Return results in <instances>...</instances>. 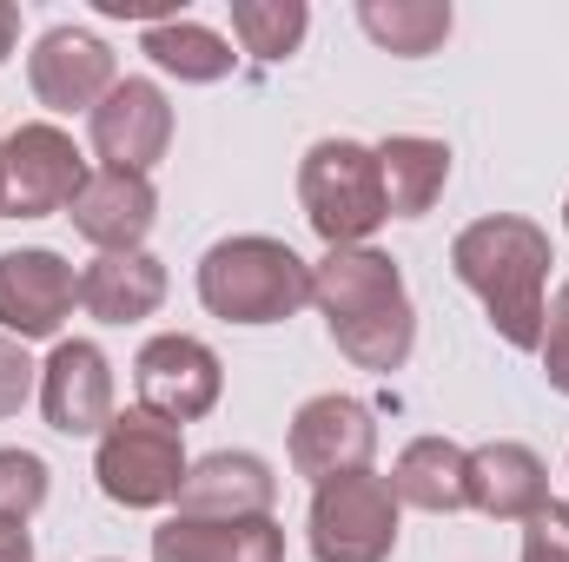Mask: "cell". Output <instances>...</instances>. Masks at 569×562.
Here are the masks:
<instances>
[{"instance_id":"44dd1931","label":"cell","mask_w":569,"mask_h":562,"mask_svg":"<svg viewBox=\"0 0 569 562\" xmlns=\"http://www.w3.org/2000/svg\"><path fill=\"white\" fill-rule=\"evenodd\" d=\"M450 0H358V27L398 53V60H425L450 40Z\"/></svg>"},{"instance_id":"9c48e42d","label":"cell","mask_w":569,"mask_h":562,"mask_svg":"<svg viewBox=\"0 0 569 562\" xmlns=\"http://www.w3.org/2000/svg\"><path fill=\"white\" fill-rule=\"evenodd\" d=\"M371 450H378L371 404H358L345 391H325V398L298 404V418H291V470L298 476H311V483L358 476V470H371Z\"/></svg>"},{"instance_id":"ba28073f","label":"cell","mask_w":569,"mask_h":562,"mask_svg":"<svg viewBox=\"0 0 569 562\" xmlns=\"http://www.w3.org/2000/svg\"><path fill=\"white\" fill-rule=\"evenodd\" d=\"M133 391H140V411H152L159 423H199L219 391H226V371L212 358V344L186 338V331H166V338H146L140 358H133Z\"/></svg>"},{"instance_id":"8fae6325","label":"cell","mask_w":569,"mask_h":562,"mask_svg":"<svg viewBox=\"0 0 569 562\" xmlns=\"http://www.w3.org/2000/svg\"><path fill=\"white\" fill-rule=\"evenodd\" d=\"M80 304V279L60 252L27 245V252H0V331L33 344V338H60V324Z\"/></svg>"},{"instance_id":"d4e9b609","label":"cell","mask_w":569,"mask_h":562,"mask_svg":"<svg viewBox=\"0 0 569 562\" xmlns=\"http://www.w3.org/2000/svg\"><path fill=\"white\" fill-rule=\"evenodd\" d=\"M40 391V364L27 358V344L20 338H7L0 331V418H13V411H27V398Z\"/></svg>"},{"instance_id":"7402d4cb","label":"cell","mask_w":569,"mask_h":562,"mask_svg":"<svg viewBox=\"0 0 569 562\" xmlns=\"http://www.w3.org/2000/svg\"><path fill=\"white\" fill-rule=\"evenodd\" d=\"M140 47L152 53V67H159V73H172V80H186V87H212V80H226V73H232V60H239V53H232L212 27H199V20L146 27Z\"/></svg>"},{"instance_id":"603a6c76","label":"cell","mask_w":569,"mask_h":562,"mask_svg":"<svg viewBox=\"0 0 569 562\" xmlns=\"http://www.w3.org/2000/svg\"><path fill=\"white\" fill-rule=\"evenodd\" d=\"M305 27H311L305 0H232V33H239V47L259 53V60L298 53Z\"/></svg>"},{"instance_id":"4316f807","label":"cell","mask_w":569,"mask_h":562,"mask_svg":"<svg viewBox=\"0 0 569 562\" xmlns=\"http://www.w3.org/2000/svg\"><path fill=\"white\" fill-rule=\"evenodd\" d=\"M543 378H550V391H563L569 398V279L563 291H557V304L543 311Z\"/></svg>"},{"instance_id":"52a82bcc","label":"cell","mask_w":569,"mask_h":562,"mask_svg":"<svg viewBox=\"0 0 569 562\" xmlns=\"http://www.w3.org/2000/svg\"><path fill=\"white\" fill-rule=\"evenodd\" d=\"M80 185H87V159L60 127L33 120V127H13L0 140V219L67 212Z\"/></svg>"},{"instance_id":"5bb4252c","label":"cell","mask_w":569,"mask_h":562,"mask_svg":"<svg viewBox=\"0 0 569 562\" xmlns=\"http://www.w3.org/2000/svg\"><path fill=\"white\" fill-rule=\"evenodd\" d=\"M87 127H93V152H100L113 172H146V165H159L166 145H172V107H166V93H159L152 80H120V87L87 113Z\"/></svg>"},{"instance_id":"e0dca14e","label":"cell","mask_w":569,"mask_h":562,"mask_svg":"<svg viewBox=\"0 0 569 562\" xmlns=\"http://www.w3.org/2000/svg\"><path fill=\"white\" fill-rule=\"evenodd\" d=\"M152 562H284V530L272 516H246V523L166 516L152 530Z\"/></svg>"},{"instance_id":"9a60e30c","label":"cell","mask_w":569,"mask_h":562,"mask_svg":"<svg viewBox=\"0 0 569 562\" xmlns=\"http://www.w3.org/2000/svg\"><path fill=\"white\" fill-rule=\"evenodd\" d=\"M67 219H73V232H80L87 245H100V252H146V232H152V219H159V192H152L146 172H113V165H100V172H87V185L73 192Z\"/></svg>"},{"instance_id":"83f0119b","label":"cell","mask_w":569,"mask_h":562,"mask_svg":"<svg viewBox=\"0 0 569 562\" xmlns=\"http://www.w3.org/2000/svg\"><path fill=\"white\" fill-rule=\"evenodd\" d=\"M0 562H33V536H27V523H0Z\"/></svg>"},{"instance_id":"484cf974","label":"cell","mask_w":569,"mask_h":562,"mask_svg":"<svg viewBox=\"0 0 569 562\" xmlns=\"http://www.w3.org/2000/svg\"><path fill=\"white\" fill-rule=\"evenodd\" d=\"M523 562H569V503H543L523 530Z\"/></svg>"},{"instance_id":"30bf717a","label":"cell","mask_w":569,"mask_h":562,"mask_svg":"<svg viewBox=\"0 0 569 562\" xmlns=\"http://www.w3.org/2000/svg\"><path fill=\"white\" fill-rule=\"evenodd\" d=\"M27 87L40 107L53 113H93L113 87H120V67H113V47L87 27H53L40 33V47L27 53Z\"/></svg>"},{"instance_id":"cb8c5ba5","label":"cell","mask_w":569,"mask_h":562,"mask_svg":"<svg viewBox=\"0 0 569 562\" xmlns=\"http://www.w3.org/2000/svg\"><path fill=\"white\" fill-rule=\"evenodd\" d=\"M47 503V463L33 450H0V523H27Z\"/></svg>"},{"instance_id":"5b68a950","label":"cell","mask_w":569,"mask_h":562,"mask_svg":"<svg viewBox=\"0 0 569 562\" xmlns=\"http://www.w3.org/2000/svg\"><path fill=\"white\" fill-rule=\"evenodd\" d=\"M186 443L172 423H159L152 411H120L100 436V456H93V476L107 490V503L120 510H159V503H179V483H186Z\"/></svg>"},{"instance_id":"7a4b0ae2","label":"cell","mask_w":569,"mask_h":562,"mask_svg":"<svg viewBox=\"0 0 569 562\" xmlns=\"http://www.w3.org/2000/svg\"><path fill=\"white\" fill-rule=\"evenodd\" d=\"M550 265H557L550 232L517 219V212H490V219L463 225L457 245H450V272L483 298L497 338L517 344V351L543 344V311H550L543 284H550Z\"/></svg>"},{"instance_id":"6da1fadb","label":"cell","mask_w":569,"mask_h":562,"mask_svg":"<svg viewBox=\"0 0 569 562\" xmlns=\"http://www.w3.org/2000/svg\"><path fill=\"white\" fill-rule=\"evenodd\" d=\"M311 304L325 311L331 344L358 371H405V358L418 344V311H411L405 272L385 252H371V245L325 252L311 265Z\"/></svg>"},{"instance_id":"8992f818","label":"cell","mask_w":569,"mask_h":562,"mask_svg":"<svg viewBox=\"0 0 569 562\" xmlns=\"http://www.w3.org/2000/svg\"><path fill=\"white\" fill-rule=\"evenodd\" d=\"M398 490L391 476H338L311 496V556L318 562H391L398 550Z\"/></svg>"},{"instance_id":"f546056e","label":"cell","mask_w":569,"mask_h":562,"mask_svg":"<svg viewBox=\"0 0 569 562\" xmlns=\"http://www.w3.org/2000/svg\"><path fill=\"white\" fill-rule=\"evenodd\" d=\"M563 219H569V199H563Z\"/></svg>"},{"instance_id":"d6986e66","label":"cell","mask_w":569,"mask_h":562,"mask_svg":"<svg viewBox=\"0 0 569 562\" xmlns=\"http://www.w3.org/2000/svg\"><path fill=\"white\" fill-rule=\"evenodd\" d=\"M391 490H398L405 510H425V516L470 510V450H457L450 436L405 443L398 463H391Z\"/></svg>"},{"instance_id":"277c9868","label":"cell","mask_w":569,"mask_h":562,"mask_svg":"<svg viewBox=\"0 0 569 562\" xmlns=\"http://www.w3.org/2000/svg\"><path fill=\"white\" fill-rule=\"evenodd\" d=\"M298 205H305V225L325 239V252L365 245L391 219L385 179H378V145L318 140L305 152V165H298Z\"/></svg>"},{"instance_id":"ac0fdd59","label":"cell","mask_w":569,"mask_h":562,"mask_svg":"<svg viewBox=\"0 0 569 562\" xmlns=\"http://www.w3.org/2000/svg\"><path fill=\"white\" fill-rule=\"evenodd\" d=\"M80 304L100 324H140L166 304V265L152 252H100L80 272Z\"/></svg>"},{"instance_id":"7c38bea8","label":"cell","mask_w":569,"mask_h":562,"mask_svg":"<svg viewBox=\"0 0 569 562\" xmlns=\"http://www.w3.org/2000/svg\"><path fill=\"white\" fill-rule=\"evenodd\" d=\"M40 411L60 436H107L113 411V364L87 338H60L53 358L40 364Z\"/></svg>"},{"instance_id":"ffe728a7","label":"cell","mask_w":569,"mask_h":562,"mask_svg":"<svg viewBox=\"0 0 569 562\" xmlns=\"http://www.w3.org/2000/svg\"><path fill=\"white\" fill-rule=\"evenodd\" d=\"M378 179H385L391 219H425L450 185V145L425 133H391L378 145Z\"/></svg>"},{"instance_id":"2e32d148","label":"cell","mask_w":569,"mask_h":562,"mask_svg":"<svg viewBox=\"0 0 569 562\" xmlns=\"http://www.w3.org/2000/svg\"><path fill=\"white\" fill-rule=\"evenodd\" d=\"M550 503V470L530 443H483L470 450V510L497 523H530Z\"/></svg>"},{"instance_id":"4fadbf2b","label":"cell","mask_w":569,"mask_h":562,"mask_svg":"<svg viewBox=\"0 0 569 562\" xmlns=\"http://www.w3.org/2000/svg\"><path fill=\"white\" fill-rule=\"evenodd\" d=\"M279 503V476L266 456L252 450H212L186 470L179 483V516H199V523H246V516H272Z\"/></svg>"},{"instance_id":"3957f363","label":"cell","mask_w":569,"mask_h":562,"mask_svg":"<svg viewBox=\"0 0 569 562\" xmlns=\"http://www.w3.org/2000/svg\"><path fill=\"white\" fill-rule=\"evenodd\" d=\"M199 304L226 324H284L311 304V265L266 232L219 239L199 259Z\"/></svg>"},{"instance_id":"f1b7e54d","label":"cell","mask_w":569,"mask_h":562,"mask_svg":"<svg viewBox=\"0 0 569 562\" xmlns=\"http://www.w3.org/2000/svg\"><path fill=\"white\" fill-rule=\"evenodd\" d=\"M13 40H20V7H7V0H0V60L13 53Z\"/></svg>"}]
</instances>
